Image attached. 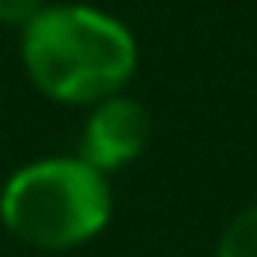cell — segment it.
<instances>
[{
    "label": "cell",
    "instance_id": "277c9868",
    "mask_svg": "<svg viewBox=\"0 0 257 257\" xmlns=\"http://www.w3.org/2000/svg\"><path fill=\"white\" fill-rule=\"evenodd\" d=\"M216 257H257V204L242 208L238 216L227 223Z\"/></svg>",
    "mask_w": 257,
    "mask_h": 257
},
{
    "label": "cell",
    "instance_id": "6da1fadb",
    "mask_svg": "<svg viewBox=\"0 0 257 257\" xmlns=\"http://www.w3.org/2000/svg\"><path fill=\"white\" fill-rule=\"evenodd\" d=\"M23 64L46 98L98 106L133 80L137 38L98 8L53 4L23 27Z\"/></svg>",
    "mask_w": 257,
    "mask_h": 257
},
{
    "label": "cell",
    "instance_id": "3957f363",
    "mask_svg": "<svg viewBox=\"0 0 257 257\" xmlns=\"http://www.w3.org/2000/svg\"><path fill=\"white\" fill-rule=\"evenodd\" d=\"M152 137V117L137 98L113 95L106 102H98L91 110L87 125H83V144H80V159L91 163L95 170L110 174V170L133 163L140 152L148 148Z\"/></svg>",
    "mask_w": 257,
    "mask_h": 257
},
{
    "label": "cell",
    "instance_id": "5b68a950",
    "mask_svg": "<svg viewBox=\"0 0 257 257\" xmlns=\"http://www.w3.org/2000/svg\"><path fill=\"white\" fill-rule=\"evenodd\" d=\"M42 8H46V0H0V23L27 27Z\"/></svg>",
    "mask_w": 257,
    "mask_h": 257
},
{
    "label": "cell",
    "instance_id": "7a4b0ae2",
    "mask_svg": "<svg viewBox=\"0 0 257 257\" xmlns=\"http://www.w3.org/2000/svg\"><path fill=\"white\" fill-rule=\"evenodd\" d=\"M110 182L80 155L27 163L0 189V223L38 249H72L91 242L110 223Z\"/></svg>",
    "mask_w": 257,
    "mask_h": 257
}]
</instances>
